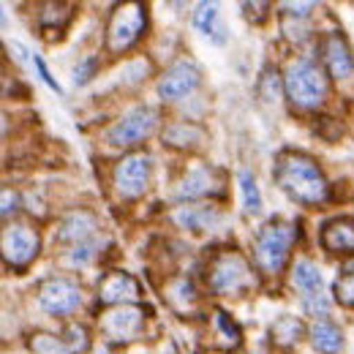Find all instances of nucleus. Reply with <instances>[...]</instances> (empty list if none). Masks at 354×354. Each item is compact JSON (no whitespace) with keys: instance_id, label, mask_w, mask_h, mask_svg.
Listing matches in <instances>:
<instances>
[{"instance_id":"nucleus-15","label":"nucleus","mask_w":354,"mask_h":354,"mask_svg":"<svg viewBox=\"0 0 354 354\" xmlns=\"http://www.w3.org/2000/svg\"><path fill=\"white\" fill-rule=\"evenodd\" d=\"M322 49H324V63H327L333 77L344 80V77H349L354 71V57L341 36H327V41H324Z\"/></svg>"},{"instance_id":"nucleus-16","label":"nucleus","mask_w":354,"mask_h":354,"mask_svg":"<svg viewBox=\"0 0 354 354\" xmlns=\"http://www.w3.org/2000/svg\"><path fill=\"white\" fill-rule=\"evenodd\" d=\"M310 341L316 346V352L322 354H341L344 349V333L330 322V319H319L310 327Z\"/></svg>"},{"instance_id":"nucleus-2","label":"nucleus","mask_w":354,"mask_h":354,"mask_svg":"<svg viewBox=\"0 0 354 354\" xmlns=\"http://www.w3.org/2000/svg\"><path fill=\"white\" fill-rule=\"evenodd\" d=\"M292 240H295V226L289 223L270 221L267 226H262L254 243V257H257L259 270L267 275H278L289 259Z\"/></svg>"},{"instance_id":"nucleus-6","label":"nucleus","mask_w":354,"mask_h":354,"mask_svg":"<svg viewBox=\"0 0 354 354\" xmlns=\"http://www.w3.org/2000/svg\"><path fill=\"white\" fill-rule=\"evenodd\" d=\"M3 259L6 265L14 267V270H22L28 267L36 254H39V234L28 226V223H11L3 229Z\"/></svg>"},{"instance_id":"nucleus-29","label":"nucleus","mask_w":354,"mask_h":354,"mask_svg":"<svg viewBox=\"0 0 354 354\" xmlns=\"http://www.w3.org/2000/svg\"><path fill=\"white\" fill-rule=\"evenodd\" d=\"M93 71H95V60L90 57V60L80 63V66L74 68V82H77V85H85L90 77H93Z\"/></svg>"},{"instance_id":"nucleus-1","label":"nucleus","mask_w":354,"mask_h":354,"mask_svg":"<svg viewBox=\"0 0 354 354\" xmlns=\"http://www.w3.org/2000/svg\"><path fill=\"white\" fill-rule=\"evenodd\" d=\"M272 175H275V183L281 185V191H286L300 205H319L330 194V185L319 172L316 161L303 153H292V150L281 153Z\"/></svg>"},{"instance_id":"nucleus-25","label":"nucleus","mask_w":354,"mask_h":354,"mask_svg":"<svg viewBox=\"0 0 354 354\" xmlns=\"http://www.w3.org/2000/svg\"><path fill=\"white\" fill-rule=\"evenodd\" d=\"M335 297L341 306H354V265L338 275L335 281Z\"/></svg>"},{"instance_id":"nucleus-31","label":"nucleus","mask_w":354,"mask_h":354,"mask_svg":"<svg viewBox=\"0 0 354 354\" xmlns=\"http://www.w3.org/2000/svg\"><path fill=\"white\" fill-rule=\"evenodd\" d=\"M33 63H36V68H39V77L44 80V85H49V88H52V90H57V93H60V85H57V82H55V80L49 77V71H46L44 60H41V57L36 55V57H33Z\"/></svg>"},{"instance_id":"nucleus-30","label":"nucleus","mask_w":354,"mask_h":354,"mask_svg":"<svg viewBox=\"0 0 354 354\" xmlns=\"http://www.w3.org/2000/svg\"><path fill=\"white\" fill-rule=\"evenodd\" d=\"M17 202H19V196L11 188H3V218H8L11 210H17Z\"/></svg>"},{"instance_id":"nucleus-17","label":"nucleus","mask_w":354,"mask_h":354,"mask_svg":"<svg viewBox=\"0 0 354 354\" xmlns=\"http://www.w3.org/2000/svg\"><path fill=\"white\" fill-rule=\"evenodd\" d=\"M213 169H207V167H194L185 180H183V185H180V196H188V199H196V196H207V194H213V191H218V185H213Z\"/></svg>"},{"instance_id":"nucleus-3","label":"nucleus","mask_w":354,"mask_h":354,"mask_svg":"<svg viewBox=\"0 0 354 354\" xmlns=\"http://www.w3.org/2000/svg\"><path fill=\"white\" fill-rule=\"evenodd\" d=\"M286 95L292 104L297 106H319L327 95V77L322 74V68L310 60H297L289 66L286 71Z\"/></svg>"},{"instance_id":"nucleus-22","label":"nucleus","mask_w":354,"mask_h":354,"mask_svg":"<svg viewBox=\"0 0 354 354\" xmlns=\"http://www.w3.org/2000/svg\"><path fill=\"white\" fill-rule=\"evenodd\" d=\"M218 218V213L216 210H202V207H185V210H180L177 213V221L183 223V226H188V229H205L207 223H213Z\"/></svg>"},{"instance_id":"nucleus-7","label":"nucleus","mask_w":354,"mask_h":354,"mask_svg":"<svg viewBox=\"0 0 354 354\" xmlns=\"http://www.w3.org/2000/svg\"><path fill=\"white\" fill-rule=\"evenodd\" d=\"M158 123V112L150 109V106H136L129 115H123L109 131H106V139L112 145H136L142 142L145 136H150L153 129Z\"/></svg>"},{"instance_id":"nucleus-28","label":"nucleus","mask_w":354,"mask_h":354,"mask_svg":"<svg viewBox=\"0 0 354 354\" xmlns=\"http://www.w3.org/2000/svg\"><path fill=\"white\" fill-rule=\"evenodd\" d=\"M68 335H71V341H68V349L71 352H85L88 349V333H85V327L71 324L68 327Z\"/></svg>"},{"instance_id":"nucleus-24","label":"nucleus","mask_w":354,"mask_h":354,"mask_svg":"<svg viewBox=\"0 0 354 354\" xmlns=\"http://www.w3.org/2000/svg\"><path fill=\"white\" fill-rule=\"evenodd\" d=\"M194 295H196V292H194V286H191L185 278H175V281L167 286V295H164V297L177 308V300H183V303L191 306V303H194Z\"/></svg>"},{"instance_id":"nucleus-19","label":"nucleus","mask_w":354,"mask_h":354,"mask_svg":"<svg viewBox=\"0 0 354 354\" xmlns=\"http://www.w3.org/2000/svg\"><path fill=\"white\" fill-rule=\"evenodd\" d=\"M194 25L207 33V36H216L218 41H223L221 36V22H218V8L213 3H199L196 11H194Z\"/></svg>"},{"instance_id":"nucleus-13","label":"nucleus","mask_w":354,"mask_h":354,"mask_svg":"<svg viewBox=\"0 0 354 354\" xmlns=\"http://www.w3.org/2000/svg\"><path fill=\"white\" fill-rule=\"evenodd\" d=\"M196 85H199V71H196V66L183 60V63H175V66L161 77L158 93H161V98L177 101V98L188 95L191 90H196Z\"/></svg>"},{"instance_id":"nucleus-8","label":"nucleus","mask_w":354,"mask_h":354,"mask_svg":"<svg viewBox=\"0 0 354 354\" xmlns=\"http://www.w3.org/2000/svg\"><path fill=\"white\" fill-rule=\"evenodd\" d=\"M150 183V158L145 153H133L126 156L118 167H115V188L120 191V196L136 199L145 194Z\"/></svg>"},{"instance_id":"nucleus-5","label":"nucleus","mask_w":354,"mask_h":354,"mask_svg":"<svg viewBox=\"0 0 354 354\" xmlns=\"http://www.w3.org/2000/svg\"><path fill=\"white\" fill-rule=\"evenodd\" d=\"M147 25V14L142 3H126L120 6L112 19H109V30H106V46L109 52H123L145 33Z\"/></svg>"},{"instance_id":"nucleus-23","label":"nucleus","mask_w":354,"mask_h":354,"mask_svg":"<svg viewBox=\"0 0 354 354\" xmlns=\"http://www.w3.org/2000/svg\"><path fill=\"white\" fill-rule=\"evenodd\" d=\"M240 188H243V199H245V210L248 213H259L262 210V194H259V185L254 175L248 169L240 172Z\"/></svg>"},{"instance_id":"nucleus-9","label":"nucleus","mask_w":354,"mask_h":354,"mask_svg":"<svg viewBox=\"0 0 354 354\" xmlns=\"http://www.w3.org/2000/svg\"><path fill=\"white\" fill-rule=\"evenodd\" d=\"M39 303L41 308L55 313V316H63V313H74L82 303V295H80V286L71 283L68 278H49L41 283V292H39Z\"/></svg>"},{"instance_id":"nucleus-21","label":"nucleus","mask_w":354,"mask_h":354,"mask_svg":"<svg viewBox=\"0 0 354 354\" xmlns=\"http://www.w3.org/2000/svg\"><path fill=\"white\" fill-rule=\"evenodd\" d=\"M300 333H303V324H300L297 316H281V319L272 324V338H275L278 344H283V346L295 344V341L300 338Z\"/></svg>"},{"instance_id":"nucleus-26","label":"nucleus","mask_w":354,"mask_h":354,"mask_svg":"<svg viewBox=\"0 0 354 354\" xmlns=\"http://www.w3.org/2000/svg\"><path fill=\"white\" fill-rule=\"evenodd\" d=\"M30 346H33L36 354H66L63 341H57V338H52V335H36V338L30 341Z\"/></svg>"},{"instance_id":"nucleus-18","label":"nucleus","mask_w":354,"mask_h":354,"mask_svg":"<svg viewBox=\"0 0 354 354\" xmlns=\"http://www.w3.org/2000/svg\"><path fill=\"white\" fill-rule=\"evenodd\" d=\"M167 145H175V147H188V145H199L205 139V131L194 123H175L164 131Z\"/></svg>"},{"instance_id":"nucleus-10","label":"nucleus","mask_w":354,"mask_h":354,"mask_svg":"<svg viewBox=\"0 0 354 354\" xmlns=\"http://www.w3.org/2000/svg\"><path fill=\"white\" fill-rule=\"evenodd\" d=\"M145 324V313L133 306H115L112 310H106L101 316V333L109 338V341H131L139 335Z\"/></svg>"},{"instance_id":"nucleus-4","label":"nucleus","mask_w":354,"mask_h":354,"mask_svg":"<svg viewBox=\"0 0 354 354\" xmlns=\"http://www.w3.org/2000/svg\"><path fill=\"white\" fill-rule=\"evenodd\" d=\"M210 286L221 295H243L254 286V272L237 251H221L210 262Z\"/></svg>"},{"instance_id":"nucleus-20","label":"nucleus","mask_w":354,"mask_h":354,"mask_svg":"<svg viewBox=\"0 0 354 354\" xmlns=\"http://www.w3.org/2000/svg\"><path fill=\"white\" fill-rule=\"evenodd\" d=\"M93 229H95V223H93V218H90L88 213H77V216H71L68 221L63 223L60 237L63 240H80V243H85Z\"/></svg>"},{"instance_id":"nucleus-11","label":"nucleus","mask_w":354,"mask_h":354,"mask_svg":"<svg viewBox=\"0 0 354 354\" xmlns=\"http://www.w3.org/2000/svg\"><path fill=\"white\" fill-rule=\"evenodd\" d=\"M295 283L303 289V306L310 313H327V297L322 292V272L310 262H297L295 267Z\"/></svg>"},{"instance_id":"nucleus-12","label":"nucleus","mask_w":354,"mask_h":354,"mask_svg":"<svg viewBox=\"0 0 354 354\" xmlns=\"http://www.w3.org/2000/svg\"><path fill=\"white\" fill-rule=\"evenodd\" d=\"M139 297H142V289L129 272H109L98 286V300L106 306H126V303H136Z\"/></svg>"},{"instance_id":"nucleus-14","label":"nucleus","mask_w":354,"mask_h":354,"mask_svg":"<svg viewBox=\"0 0 354 354\" xmlns=\"http://www.w3.org/2000/svg\"><path fill=\"white\" fill-rule=\"evenodd\" d=\"M322 245L330 254H352L354 251L352 218H335V221L324 223V229H322Z\"/></svg>"},{"instance_id":"nucleus-27","label":"nucleus","mask_w":354,"mask_h":354,"mask_svg":"<svg viewBox=\"0 0 354 354\" xmlns=\"http://www.w3.org/2000/svg\"><path fill=\"white\" fill-rule=\"evenodd\" d=\"M95 248H98V243L95 240H85V243H77V248L71 251V262L74 265H85V262H90L93 257H95Z\"/></svg>"}]
</instances>
